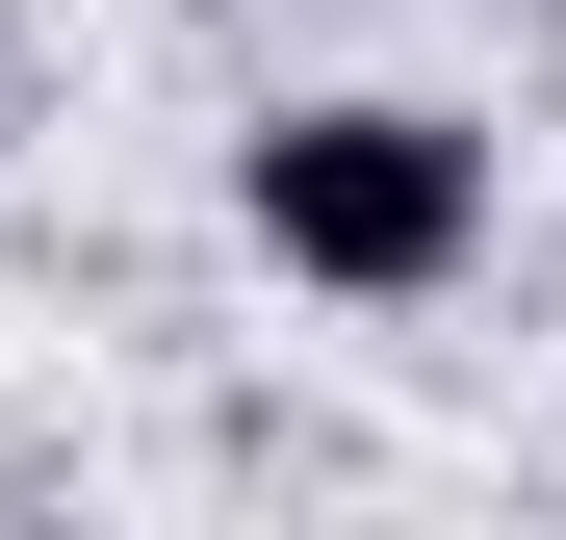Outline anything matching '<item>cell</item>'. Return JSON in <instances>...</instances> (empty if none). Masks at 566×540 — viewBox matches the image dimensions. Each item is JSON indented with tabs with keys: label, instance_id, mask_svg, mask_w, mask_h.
Wrapping results in <instances>:
<instances>
[{
	"label": "cell",
	"instance_id": "1",
	"mask_svg": "<svg viewBox=\"0 0 566 540\" xmlns=\"http://www.w3.org/2000/svg\"><path fill=\"white\" fill-rule=\"evenodd\" d=\"M232 207H258L283 284H335V309H438L463 257H490V129L360 77V104H283V129L232 155Z\"/></svg>",
	"mask_w": 566,
	"mask_h": 540
},
{
	"label": "cell",
	"instance_id": "2",
	"mask_svg": "<svg viewBox=\"0 0 566 540\" xmlns=\"http://www.w3.org/2000/svg\"><path fill=\"white\" fill-rule=\"evenodd\" d=\"M0 129H27V104H0Z\"/></svg>",
	"mask_w": 566,
	"mask_h": 540
}]
</instances>
